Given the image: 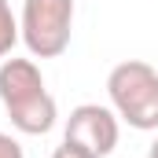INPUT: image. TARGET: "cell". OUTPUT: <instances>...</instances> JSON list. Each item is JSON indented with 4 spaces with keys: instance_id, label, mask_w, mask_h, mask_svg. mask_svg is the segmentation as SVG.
Instances as JSON below:
<instances>
[{
    "instance_id": "obj_1",
    "label": "cell",
    "mask_w": 158,
    "mask_h": 158,
    "mask_svg": "<svg viewBox=\"0 0 158 158\" xmlns=\"http://www.w3.org/2000/svg\"><path fill=\"white\" fill-rule=\"evenodd\" d=\"M110 107L129 129L155 132L158 129V70L143 59L118 63L107 77Z\"/></svg>"
},
{
    "instance_id": "obj_2",
    "label": "cell",
    "mask_w": 158,
    "mask_h": 158,
    "mask_svg": "<svg viewBox=\"0 0 158 158\" xmlns=\"http://www.w3.org/2000/svg\"><path fill=\"white\" fill-rule=\"evenodd\" d=\"M19 30L33 59L63 55L74 33V0H26Z\"/></svg>"
},
{
    "instance_id": "obj_3",
    "label": "cell",
    "mask_w": 158,
    "mask_h": 158,
    "mask_svg": "<svg viewBox=\"0 0 158 158\" xmlns=\"http://www.w3.org/2000/svg\"><path fill=\"white\" fill-rule=\"evenodd\" d=\"M63 140H74L81 147H88L96 158H107L118 147V114L110 107H99V103H81L66 118Z\"/></svg>"
},
{
    "instance_id": "obj_4",
    "label": "cell",
    "mask_w": 158,
    "mask_h": 158,
    "mask_svg": "<svg viewBox=\"0 0 158 158\" xmlns=\"http://www.w3.org/2000/svg\"><path fill=\"white\" fill-rule=\"evenodd\" d=\"M40 92H48V88H44L40 66L33 59H4L0 63V103H4V110L33 99Z\"/></svg>"
},
{
    "instance_id": "obj_7",
    "label": "cell",
    "mask_w": 158,
    "mask_h": 158,
    "mask_svg": "<svg viewBox=\"0 0 158 158\" xmlns=\"http://www.w3.org/2000/svg\"><path fill=\"white\" fill-rule=\"evenodd\" d=\"M52 158H96L88 147H81V143H74V140H63L55 151H52Z\"/></svg>"
},
{
    "instance_id": "obj_8",
    "label": "cell",
    "mask_w": 158,
    "mask_h": 158,
    "mask_svg": "<svg viewBox=\"0 0 158 158\" xmlns=\"http://www.w3.org/2000/svg\"><path fill=\"white\" fill-rule=\"evenodd\" d=\"M0 158H26L22 143H19L11 132H0Z\"/></svg>"
},
{
    "instance_id": "obj_9",
    "label": "cell",
    "mask_w": 158,
    "mask_h": 158,
    "mask_svg": "<svg viewBox=\"0 0 158 158\" xmlns=\"http://www.w3.org/2000/svg\"><path fill=\"white\" fill-rule=\"evenodd\" d=\"M147 158H158V136H155V143H151V151H147Z\"/></svg>"
},
{
    "instance_id": "obj_6",
    "label": "cell",
    "mask_w": 158,
    "mask_h": 158,
    "mask_svg": "<svg viewBox=\"0 0 158 158\" xmlns=\"http://www.w3.org/2000/svg\"><path fill=\"white\" fill-rule=\"evenodd\" d=\"M19 37H22L19 19L11 15V4H7V0H0V59H4V55H11V48L19 44Z\"/></svg>"
},
{
    "instance_id": "obj_5",
    "label": "cell",
    "mask_w": 158,
    "mask_h": 158,
    "mask_svg": "<svg viewBox=\"0 0 158 158\" xmlns=\"http://www.w3.org/2000/svg\"><path fill=\"white\" fill-rule=\"evenodd\" d=\"M7 118H11V125L19 132H26V136H44L55 125V118H59V107H55V99L48 92H40V96L19 103V107H7Z\"/></svg>"
}]
</instances>
